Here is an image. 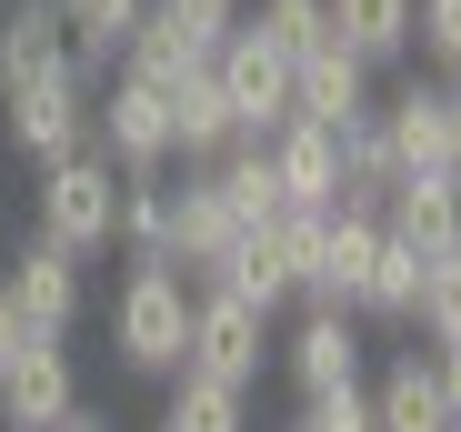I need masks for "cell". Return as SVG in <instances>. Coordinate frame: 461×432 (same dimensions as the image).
I'll return each instance as SVG.
<instances>
[{
  "mask_svg": "<svg viewBox=\"0 0 461 432\" xmlns=\"http://www.w3.org/2000/svg\"><path fill=\"white\" fill-rule=\"evenodd\" d=\"M140 11H150V0H60V51H70V70L101 81V70L121 60V41L140 31Z\"/></svg>",
  "mask_w": 461,
  "mask_h": 432,
  "instance_id": "obj_19",
  "label": "cell"
},
{
  "mask_svg": "<svg viewBox=\"0 0 461 432\" xmlns=\"http://www.w3.org/2000/svg\"><path fill=\"white\" fill-rule=\"evenodd\" d=\"M31 222H41V242H60L70 262L111 252V242H121V171L91 152V141H81V152H60V161H41Z\"/></svg>",
  "mask_w": 461,
  "mask_h": 432,
  "instance_id": "obj_2",
  "label": "cell"
},
{
  "mask_svg": "<svg viewBox=\"0 0 461 432\" xmlns=\"http://www.w3.org/2000/svg\"><path fill=\"white\" fill-rule=\"evenodd\" d=\"M150 11H161L191 51H221L230 31H241V11H251V0H150Z\"/></svg>",
  "mask_w": 461,
  "mask_h": 432,
  "instance_id": "obj_28",
  "label": "cell"
},
{
  "mask_svg": "<svg viewBox=\"0 0 461 432\" xmlns=\"http://www.w3.org/2000/svg\"><path fill=\"white\" fill-rule=\"evenodd\" d=\"M411 51L441 81H461V0H411Z\"/></svg>",
  "mask_w": 461,
  "mask_h": 432,
  "instance_id": "obj_26",
  "label": "cell"
},
{
  "mask_svg": "<svg viewBox=\"0 0 461 432\" xmlns=\"http://www.w3.org/2000/svg\"><path fill=\"white\" fill-rule=\"evenodd\" d=\"M431 372H441V392H451V412H461V342H441V352H431Z\"/></svg>",
  "mask_w": 461,
  "mask_h": 432,
  "instance_id": "obj_31",
  "label": "cell"
},
{
  "mask_svg": "<svg viewBox=\"0 0 461 432\" xmlns=\"http://www.w3.org/2000/svg\"><path fill=\"white\" fill-rule=\"evenodd\" d=\"M451 91V181H461V81H441Z\"/></svg>",
  "mask_w": 461,
  "mask_h": 432,
  "instance_id": "obj_32",
  "label": "cell"
},
{
  "mask_svg": "<svg viewBox=\"0 0 461 432\" xmlns=\"http://www.w3.org/2000/svg\"><path fill=\"white\" fill-rule=\"evenodd\" d=\"M411 322L431 332V352H441V342H461V242L431 262V281H421V312H411Z\"/></svg>",
  "mask_w": 461,
  "mask_h": 432,
  "instance_id": "obj_27",
  "label": "cell"
},
{
  "mask_svg": "<svg viewBox=\"0 0 461 432\" xmlns=\"http://www.w3.org/2000/svg\"><path fill=\"white\" fill-rule=\"evenodd\" d=\"M361 392H371V432H461V412H451V392L431 372V352H392L381 382H361Z\"/></svg>",
  "mask_w": 461,
  "mask_h": 432,
  "instance_id": "obj_13",
  "label": "cell"
},
{
  "mask_svg": "<svg viewBox=\"0 0 461 432\" xmlns=\"http://www.w3.org/2000/svg\"><path fill=\"white\" fill-rule=\"evenodd\" d=\"M261 152H271L281 201H301V211H331V201H341V131H321V121H281Z\"/></svg>",
  "mask_w": 461,
  "mask_h": 432,
  "instance_id": "obj_15",
  "label": "cell"
},
{
  "mask_svg": "<svg viewBox=\"0 0 461 432\" xmlns=\"http://www.w3.org/2000/svg\"><path fill=\"white\" fill-rule=\"evenodd\" d=\"M0 121H11V152L21 161H60V152L91 141V81L70 60L41 70V81H11V91H0Z\"/></svg>",
  "mask_w": 461,
  "mask_h": 432,
  "instance_id": "obj_5",
  "label": "cell"
},
{
  "mask_svg": "<svg viewBox=\"0 0 461 432\" xmlns=\"http://www.w3.org/2000/svg\"><path fill=\"white\" fill-rule=\"evenodd\" d=\"M191 171L211 181V201H221L241 232H261L271 211H281V181H271V152H261V141H230V152H211V161H191Z\"/></svg>",
  "mask_w": 461,
  "mask_h": 432,
  "instance_id": "obj_17",
  "label": "cell"
},
{
  "mask_svg": "<svg viewBox=\"0 0 461 432\" xmlns=\"http://www.w3.org/2000/svg\"><path fill=\"white\" fill-rule=\"evenodd\" d=\"M241 21H251L271 51H291V60H301V51H321V41H331V0H251Z\"/></svg>",
  "mask_w": 461,
  "mask_h": 432,
  "instance_id": "obj_25",
  "label": "cell"
},
{
  "mask_svg": "<svg viewBox=\"0 0 461 432\" xmlns=\"http://www.w3.org/2000/svg\"><path fill=\"white\" fill-rule=\"evenodd\" d=\"M421 281H431V262H421L411 242L381 232V252H371V271H361V322H411V312H421Z\"/></svg>",
  "mask_w": 461,
  "mask_h": 432,
  "instance_id": "obj_23",
  "label": "cell"
},
{
  "mask_svg": "<svg viewBox=\"0 0 461 432\" xmlns=\"http://www.w3.org/2000/svg\"><path fill=\"white\" fill-rule=\"evenodd\" d=\"M291 432H371V392H301V422Z\"/></svg>",
  "mask_w": 461,
  "mask_h": 432,
  "instance_id": "obj_29",
  "label": "cell"
},
{
  "mask_svg": "<svg viewBox=\"0 0 461 432\" xmlns=\"http://www.w3.org/2000/svg\"><path fill=\"white\" fill-rule=\"evenodd\" d=\"M361 312H301L291 342H271V363L291 372V392H351L361 382Z\"/></svg>",
  "mask_w": 461,
  "mask_h": 432,
  "instance_id": "obj_10",
  "label": "cell"
},
{
  "mask_svg": "<svg viewBox=\"0 0 461 432\" xmlns=\"http://www.w3.org/2000/svg\"><path fill=\"white\" fill-rule=\"evenodd\" d=\"M161 432H251V392L241 382H211V372H171Z\"/></svg>",
  "mask_w": 461,
  "mask_h": 432,
  "instance_id": "obj_21",
  "label": "cell"
},
{
  "mask_svg": "<svg viewBox=\"0 0 461 432\" xmlns=\"http://www.w3.org/2000/svg\"><path fill=\"white\" fill-rule=\"evenodd\" d=\"M60 432H111V412H70V422H60Z\"/></svg>",
  "mask_w": 461,
  "mask_h": 432,
  "instance_id": "obj_33",
  "label": "cell"
},
{
  "mask_svg": "<svg viewBox=\"0 0 461 432\" xmlns=\"http://www.w3.org/2000/svg\"><path fill=\"white\" fill-rule=\"evenodd\" d=\"M371 252H381V211H351V201H331L321 211V242H312V262H301V312H361V271H371Z\"/></svg>",
  "mask_w": 461,
  "mask_h": 432,
  "instance_id": "obj_6",
  "label": "cell"
},
{
  "mask_svg": "<svg viewBox=\"0 0 461 432\" xmlns=\"http://www.w3.org/2000/svg\"><path fill=\"white\" fill-rule=\"evenodd\" d=\"M121 252L131 262H171V171H131L121 181Z\"/></svg>",
  "mask_w": 461,
  "mask_h": 432,
  "instance_id": "obj_24",
  "label": "cell"
},
{
  "mask_svg": "<svg viewBox=\"0 0 461 432\" xmlns=\"http://www.w3.org/2000/svg\"><path fill=\"white\" fill-rule=\"evenodd\" d=\"M211 70H221V91H230V121H241V141H271V131L291 121V51H271L251 21L211 51Z\"/></svg>",
  "mask_w": 461,
  "mask_h": 432,
  "instance_id": "obj_8",
  "label": "cell"
},
{
  "mask_svg": "<svg viewBox=\"0 0 461 432\" xmlns=\"http://www.w3.org/2000/svg\"><path fill=\"white\" fill-rule=\"evenodd\" d=\"M21 352H31V332H21V312H11V292H0V372H11Z\"/></svg>",
  "mask_w": 461,
  "mask_h": 432,
  "instance_id": "obj_30",
  "label": "cell"
},
{
  "mask_svg": "<svg viewBox=\"0 0 461 432\" xmlns=\"http://www.w3.org/2000/svg\"><path fill=\"white\" fill-rule=\"evenodd\" d=\"M371 111H381V91H371V60H361V51L321 41V51H301V60H291V121H321V131H361Z\"/></svg>",
  "mask_w": 461,
  "mask_h": 432,
  "instance_id": "obj_9",
  "label": "cell"
},
{
  "mask_svg": "<svg viewBox=\"0 0 461 432\" xmlns=\"http://www.w3.org/2000/svg\"><path fill=\"white\" fill-rule=\"evenodd\" d=\"M241 242V222H230V211L211 201V181L191 171V181H171V262L191 271V281H211V262Z\"/></svg>",
  "mask_w": 461,
  "mask_h": 432,
  "instance_id": "obj_18",
  "label": "cell"
},
{
  "mask_svg": "<svg viewBox=\"0 0 461 432\" xmlns=\"http://www.w3.org/2000/svg\"><path fill=\"white\" fill-rule=\"evenodd\" d=\"M241 141V121H230V91H221V70L201 60L191 81H171V161H211Z\"/></svg>",
  "mask_w": 461,
  "mask_h": 432,
  "instance_id": "obj_16",
  "label": "cell"
},
{
  "mask_svg": "<svg viewBox=\"0 0 461 432\" xmlns=\"http://www.w3.org/2000/svg\"><path fill=\"white\" fill-rule=\"evenodd\" d=\"M331 41L361 51L371 70L411 60V0H331Z\"/></svg>",
  "mask_w": 461,
  "mask_h": 432,
  "instance_id": "obj_22",
  "label": "cell"
},
{
  "mask_svg": "<svg viewBox=\"0 0 461 432\" xmlns=\"http://www.w3.org/2000/svg\"><path fill=\"white\" fill-rule=\"evenodd\" d=\"M381 232L411 242L421 262H441V252L461 242V181H451V171H402L392 191H381Z\"/></svg>",
  "mask_w": 461,
  "mask_h": 432,
  "instance_id": "obj_12",
  "label": "cell"
},
{
  "mask_svg": "<svg viewBox=\"0 0 461 432\" xmlns=\"http://www.w3.org/2000/svg\"><path fill=\"white\" fill-rule=\"evenodd\" d=\"M111 352L140 382H171L191 352V271L181 262H131L111 292Z\"/></svg>",
  "mask_w": 461,
  "mask_h": 432,
  "instance_id": "obj_1",
  "label": "cell"
},
{
  "mask_svg": "<svg viewBox=\"0 0 461 432\" xmlns=\"http://www.w3.org/2000/svg\"><path fill=\"white\" fill-rule=\"evenodd\" d=\"M371 121H381V141H392L402 171H451V91L441 81H402Z\"/></svg>",
  "mask_w": 461,
  "mask_h": 432,
  "instance_id": "obj_14",
  "label": "cell"
},
{
  "mask_svg": "<svg viewBox=\"0 0 461 432\" xmlns=\"http://www.w3.org/2000/svg\"><path fill=\"white\" fill-rule=\"evenodd\" d=\"M81 412V372H70V342H31L11 372H0V432H60Z\"/></svg>",
  "mask_w": 461,
  "mask_h": 432,
  "instance_id": "obj_11",
  "label": "cell"
},
{
  "mask_svg": "<svg viewBox=\"0 0 461 432\" xmlns=\"http://www.w3.org/2000/svg\"><path fill=\"white\" fill-rule=\"evenodd\" d=\"M60 0H11L0 11V91L11 81H41V70H60Z\"/></svg>",
  "mask_w": 461,
  "mask_h": 432,
  "instance_id": "obj_20",
  "label": "cell"
},
{
  "mask_svg": "<svg viewBox=\"0 0 461 432\" xmlns=\"http://www.w3.org/2000/svg\"><path fill=\"white\" fill-rule=\"evenodd\" d=\"M91 152L131 181V171H171V91H150L140 70L91 81Z\"/></svg>",
  "mask_w": 461,
  "mask_h": 432,
  "instance_id": "obj_3",
  "label": "cell"
},
{
  "mask_svg": "<svg viewBox=\"0 0 461 432\" xmlns=\"http://www.w3.org/2000/svg\"><path fill=\"white\" fill-rule=\"evenodd\" d=\"M181 372H211V382H261L271 372V312L241 302V292H191V352Z\"/></svg>",
  "mask_w": 461,
  "mask_h": 432,
  "instance_id": "obj_4",
  "label": "cell"
},
{
  "mask_svg": "<svg viewBox=\"0 0 461 432\" xmlns=\"http://www.w3.org/2000/svg\"><path fill=\"white\" fill-rule=\"evenodd\" d=\"M0 292H11V312H21V332L31 342H70L81 332V262H70L60 242H21L11 252V271H0Z\"/></svg>",
  "mask_w": 461,
  "mask_h": 432,
  "instance_id": "obj_7",
  "label": "cell"
}]
</instances>
